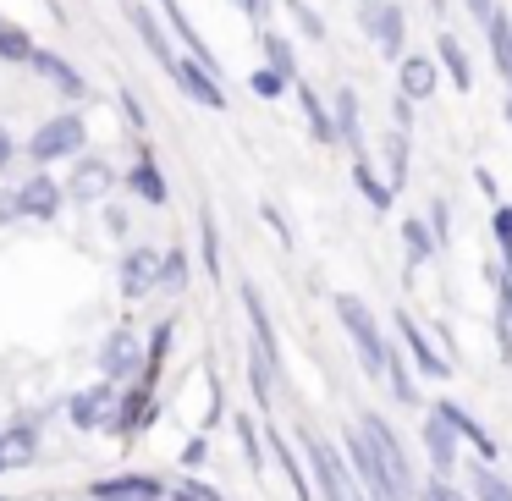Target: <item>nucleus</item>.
<instances>
[{
	"label": "nucleus",
	"instance_id": "nucleus-41",
	"mask_svg": "<svg viewBox=\"0 0 512 501\" xmlns=\"http://www.w3.org/2000/svg\"><path fill=\"white\" fill-rule=\"evenodd\" d=\"M0 34H6V23H0Z\"/></svg>",
	"mask_w": 512,
	"mask_h": 501
},
{
	"label": "nucleus",
	"instance_id": "nucleus-7",
	"mask_svg": "<svg viewBox=\"0 0 512 501\" xmlns=\"http://www.w3.org/2000/svg\"><path fill=\"white\" fill-rule=\"evenodd\" d=\"M166 276V259L160 254H149V248H133V254L122 259V287H127V298H149V287Z\"/></svg>",
	"mask_w": 512,
	"mask_h": 501
},
{
	"label": "nucleus",
	"instance_id": "nucleus-38",
	"mask_svg": "<svg viewBox=\"0 0 512 501\" xmlns=\"http://www.w3.org/2000/svg\"><path fill=\"white\" fill-rule=\"evenodd\" d=\"M6 149H12V144H6V133H0V166H6Z\"/></svg>",
	"mask_w": 512,
	"mask_h": 501
},
{
	"label": "nucleus",
	"instance_id": "nucleus-14",
	"mask_svg": "<svg viewBox=\"0 0 512 501\" xmlns=\"http://www.w3.org/2000/svg\"><path fill=\"white\" fill-rule=\"evenodd\" d=\"M111 402H116L111 386H89L78 402H72V424H78V430H94L100 419H111Z\"/></svg>",
	"mask_w": 512,
	"mask_h": 501
},
{
	"label": "nucleus",
	"instance_id": "nucleus-26",
	"mask_svg": "<svg viewBox=\"0 0 512 501\" xmlns=\"http://www.w3.org/2000/svg\"><path fill=\"white\" fill-rule=\"evenodd\" d=\"M336 127H342V138H353V144H358V100H353V89L336 94Z\"/></svg>",
	"mask_w": 512,
	"mask_h": 501
},
{
	"label": "nucleus",
	"instance_id": "nucleus-10",
	"mask_svg": "<svg viewBox=\"0 0 512 501\" xmlns=\"http://www.w3.org/2000/svg\"><path fill=\"white\" fill-rule=\"evenodd\" d=\"M397 331H402V342H408L413 364H419V369H424V375H430V380H441V375H446V358L435 353L430 342H424V331H419V325H413V314H397Z\"/></svg>",
	"mask_w": 512,
	"mask_h": 501
},
{
	"label": "nucleus",
	"instance_id": "nucleus-35",
	"mask_svg": "<svg viewBox=\"0 0 512 501\" xmlns=\"http://www.w3.org/2000/svg\"><path fill=\"white\" fill-rule=\"evenodd\" d=\"M237 441L248 446V468L259 474V446H254V430H248V419H237Z\"/></svg>",
	"mask_w": 512,
	"mask_h": 501
},
{
	"label": "nucleus",
	"instance_id": "nucleus-18",
	"mask_svg": "<svg viewBox=\"0 0 512 501\" xmlns=\"http://www.w3.org/2000/svg\"><path fill=\"white\" fill-rule=\"evenodd\" d=\"M435 89V67L424 56H413V61H402V94L408 100H424V94Z\"/></svg>",
	"mask_w": 512,
	"mask_h": 501
},
{
	"label": "nucleus",
	"instance_id": "nucleus-27",
	"mask_svg": "<svg viewBox=\"0 0 512 501\" xmlns=\"http://www.w3.org/2000/svg\"><path fill=\"white\" fill-rule=\"evenodd\" d=\"M402 243H408V259H413V265H424V259L435 254V248H430V232H424L419 221H408V226H402Z\"/></svg>",
	"mask_w": 512,
	"mask_h": 501
},
{
	"label": "nucleus",
	"instance_id": "nucleus-34",
	"mask_svg": "<svg viewBox=\"0 0 512 501\" xmlns=\"http://www.w3.org/2000/svg\"><path fill=\"white\" fill-rule=\"evenodd\" d=\"M177 501H221L210 485H199V479H188V485H177Z\"/></svg>",
	"mask_w": 512,
	"mask_h": 501
},
{
	"label": "nucleus",
	"instance_id": "nucleus-30",
	"mask_svg": "<svg viewBox=\"0 0 512 501\" xmlns=\"http://www.w3.org/2000/svg\"><path fill=\"white\" fill-rule=\"evenodd\" d=\"M287 83H292V78H281L276 67H259V72H254V94H265V100H276V94L287 89Z\"/></svg>",
	"mask_w": 512,
	"mask_h": 501
},
{
	"label": "nucleus",
	"instance_id": "nucleus-28",
	"mask_svg": "<svg viewBox=\"0 0 512 501\" xmlns=\"http://www.w3.org/2000/svg\"><path fill=\"white\" fill-rule=\"evenodd\" d=\"M265 56H270V67H276L281 78H292V72H298V67H292V50H287V39H281V34H265Z\"/></svg>",
	"mask_w": 512,
	"mask_h": 501
},
{
	"label": "nucleus",
	"instance_id": "nucleus-20",
	"mask_svg": "<svg viewBox=\"0 0 512 501\" xmlns=\"http://www.w3.org/2000/svg\"><path fill=\"white\" fill-rule=\"evenodd\" d=\"M303 111H309V122H314V138H320V144H336V138H342V127H336V116L320 105V94H309V89H303Z\"/></svg>",
	"mask_w": 512,
	"mask_h": 501
},
{
	"label": "nucleus",
	"instance_id": "nucleus-37",
	"mask_svg": "<svg viewBox=\"0 0 512 501\" xmlns=\"http://www.w3.org/2000/svg\"><path fill=\"white\" fill-rule=\"evenodd\" d=\"M463 6H468V12H474V17H485V23H490V17H496V6H490V0H463Z\"/></svg>",
	"mask_w": 512,
	"mask_h": 501
},
{
	"label": "nucleus",
	"instance_id": "nucleus-29",
	"mask_svg": "<svg viewBox=\"0 0 512 501\" xmlns=\"http://www.w3.org/2000/svg\"><path fill=\"white\" fill-rule=\"evenodd\" d=\"M386 155H391V188H402V177H408V138H391L386 144Z\"/></svg>",
	"mask_w": 512,
	"mask_h": 501
},
{
	"label": "nucleus",
	"instance_id": "nucleus-15",
	"mask_svg": "<svg viewBox=\"0 0 512 501\" xmlns=\"http://www.w3.org/2000/svg\"><path fill=\"white\" fill-rule=\"evenodd\" d=\"M94 496H144V501H155V496H160V479H149V474L100 479V485H94Z\"/></svg>",
	"mask_w": 512,
	"mask_h": 501
},
{
	"label": "nucleus",
	"instance_id": "nucleus-17",
	"mask_svg": "<svg viewBox=\"0 0 512 501\" xmlns=\"http://www.w3.org/2000/svg\"><path fill=\"white\" fill-rule=\"evenodd\" d=\"M28 61H34V67L45 72V78L56 83V89H67V94H83V78H78V72H72V67H67V61H61V56H50V50H34V56H28Z\"/></svg>",
	"mask_w": 512,
	"mask_h": 501
},
{
	"label": "nucleus",
	"instance_id": "nucleus-24",
	"mask_svg": "<svg viewBox=\"0 0 512 501\" xmlns=\"http://www.w3.org/2000/svg\"><path fill=\"white\" fill-rule=\"evenodd\" d=\"M133 188L144 193L149 204H166V182H160V171H155V160H144V166L133 171Z\"/></svg>",
	"mask_w": 512,
	"mask_h": 501
},
{
	"label": "nucleus",
	"instance_id": "nucleus-2",
	"mask_svg": "<svg viewBox=\"0 0 512 501\" xmlns=\"http://www.w3.org/2000/svg\"><path fill=\"white\" fill-rule=\"evenodd\" d=\"M347 452H353V468H358V479H364L369 501H402V496H397V485H391V474H386V457H380L375 435H369L364 424H358V430L347 435Z\"/></svg>",
	"mask_w": 512,
	"mask_h": 501
},
{
	"label": "nucleus",
	"instance_id": "nucleus-13",
	"mask_svg": "<svg viewBox=\"0 0 512 501\" xmlns=\"http://www.w3.org/2000/svg\"><path fill=\"white\" fill-rule=\"evenodd\" d=\"M111 182H116V171L105 166V160H83L78 166V177H72V199H105V193H111Z\"/></svg>",
	"mask_w": 512,
	"mask_h": 501
},
{
	"label": "nucleus",
	"instance_id": "nucleus-9",
	"mask_svg": "<svg viewBox=\"0 0 512 501\" xmlns=\"http://www.w3.org/2000/svg\"><path fill=\"white\" fill-rule=\"evenodd\" d=\"M61 210V188L50 177H28L17 188V215H34V221H50Z\"/></svg>",
	"mask_w": 512,
	"mask_h": 501
},
{
	"label": "nucleus",
	"instance_id": "nucleus-31",
	"mask_svg": "<svg viewBox=\"0 0 512 501\" xmlns=\"http://www.w3.org/2000/svg\"><path fill=\"white\" fill-rule=\"evenodd\" d=\"M419 501H468V496H463V490H452L446 479H430V485L419 490Z\"/></svg>",
	"mask_w": 512,
	"mask_h": 501
},
{
	"label": "nucleus",
	"instance_id": "nucleus-8",
	"mask_svg": "<svg viewBox=\"0 0 512 501\" xmlns=\"http://www.w3.org/2000/svg\"><path fill=\"white\" fill-rule=\"evenodd\" d=\"M138 364H144V342H138L133 331H116L111 342L100 347V369H105V380H116V375H133Z\"/></svg>",
	"mask_w": 512,
	"mask_h": 501
},
{
	"label": "nucleus",
	"instance_id": "nucleus-39",
	"mask_svg": "<svg viewBox=\"0 0 512 501\" xmlns=\"http://www.w3.org/2000/svg\"><path fill=\"white\" fill-rule=\"evenodd\" d=\"M100 501H144V496H100Z\"/></svg>",
	"mask_w": 512,
	"mask_h": 501
},
{
	"label": "nucleus",
	"instance_id": "nucleus-23",
	"mask_svg": "<svg viewBox=\"0 0 512 501\" xmlns=\"http://www.w3.org/2000/svg\"><path fill=\"white\" fill-rule=\"evenodd\" d=\"M490 50H496V67L507 72V83H512V23L507 17H490Z\"/></svg>",
	"mask_w": 512,
	"mask_h": 501
},
{
	"label": "nucleus",
	"instance_id": "nucleus-5",
	"mask_svg": "<svg viewBox=\"0 0 512 501\" xmlns=\"http://www.w3.org/2000/svg\"><path fill=\"white\" fill-rule=\"evenodd\" d=\"M171 78H177V89L193 94L204 111H221V105H226V94L215 89V67H210V61H199V56H193V61H177V67H171Z\"/></svg>",
	"mask_w": 512,
	"mask_h": 501
},
{
	"label": "nucleus",
	"instance_id": "nucleus-11",
	"mask_svg": "<svg viewBox=\"0 0 512 501\" xmlns=\"http://www.w3.org/2000/svg\"><path fill=\"white\" fill-rule=\"evenodd\" d=\"M435 413H441V419L452 424V430L463 435V441H474V452L485 457V463H490V457H496V441H490V430H479V419H474V413H468V408H457V402H441V408H435Z\"/></svg>",
	"mask_w": 512,
	"mask_h": 501
},
{
	"label": "nucleus",
	"instance_id": "nucleus-16",
	"mask_svg": "<svg viewBox=\"0 0 512 501\" xmlns=\"http://www.w3.org/2000/svg\"><path fill=\"white\" fill-rule=\"evenodd\" d=\"M452 424H446L441 419V413H430V424H424V446H430V457H435V468H441V474H446V468H452Z\"/></svg>",
	"mask_w": 512,
	"mask_h": 501
},
{
	"label": "nucleus",
	"instance_id": "nucleus-21",
	"mask_svg": "<svg viewBox=\"0 0 512 501\" xmlns=\"http://www.w3.org/2000/svg\"><path fill=\"white\" fill-rule=\"evenodd\" d=\"M270 452H276V463H281V474H287L292 496H298V501H309V479L298 474V463H292V452H287V441H281V430H270Z\"/></svg>",
	"mask_w": 512,
	"mask_h": 501
},
{
	"label": "nucleus",
	"instance_id": "nucleus-22",
	"mask_svg": "<svg viewBox=\"0 0 512 501\" xmlns=\"http://www.w3.org/2000/svg\"><path fill=\"white\" fill-rule=\"evenodd\" d=\"M435 50H441V61H446V72H452V83H457V89H468V83H474V72H468L463 45H457L452 34H441V45H435Z\"/></svg>",
	"mask_w": 512,
	"mask_h": 501
},
{
	"label": "nucleus",
	"instance_id": "nucleus-40",
	"mask_svg": "<svg viewBox=\"0 0 512 501\" xmlns=\"http://www.w3.org/2000/svg\"><path fill=\"white\" fill-rule=\"evenodd\" d=\"M243 6H248V12H259V0H243Z\"/></svg>",
	"mask_w": 512,
	"mask_h": 501
},
{
	"label": "nucleus",
	"instance_id": "nucleus-19",
	"mask_svg": "<svg viewBox=\"0 0 512 501\" xmlns=\"http://www.w3.org/2000/svg\"><path fill=\"white\" fill-rule=\"evenodd\" d=\"M468 474H474V496H479V501H512V485H507V479H501L490 463H474Z\"/></svg>",
	"mask_w": 512,
	"mask_h": 501
},
{
	"label": "nucleus",
	"instance_id": "nucleus-25",
	"mask_svg": "<svg viewBox=\"0 0 512 501\" xmlns=\"http://www.w3.org/2000/svg\"><path fill=\"white\" fill-rule=\"evenodd\" d=\"M358 188L369 193V204H375V210H391V199H397V188H380L375 177H369V160L358 155Z\"/></svg>",
	"mask_w": 512,
	"mask_h": 501
},
{
	"label": "nucleus",
	"instance_id": "nucleus-3",
	"mask_svg": "<svg viewBox=\"0 0 512 501\" xmlns=\"http://www.w3.org/2000/svg\"><path fill=\"white\" fill-rule=\"evenodd\" d=\"M83 116H56V122H45L34 138H28V155L34 160H61V155H78L83 149Z\"/></svg>",
	"mask_w": 512,
	"mask_h": 501
},
{
	"label": "nucleus",
	"instance_id": "nucleus-4",
	"mask_svg": "<svg viewBox=\"0 0 512 501\" xmlns=\"http://www.w3.org/2000/svg\"><path fill=\"white\" fill-rule=\"evenodd\" d=\"M364 34L375 39L380 56H402V12L391 6V0H364Z\"/></svg>",
	"mask_w": 512,
	"mask_h": 501
},
{
	"label": "nucleus",
	"instance_id": "nucleus-36",
	"mask_svg": "<svg viewBox=\"0 0 512 501\" xmlns=\"http://www.w3.org/2000/svg\"><path fill=\"white\" fill-rule=\"evenodd\" d=\"M160 281H166V287H182V254H166V276Z\"/></svg>",
	"mask_w": 512,
	"mask_h": 501
},
{
	"label": "nucleus",
	"instance_id": "nucleus-33",
	"mask_svg": "<svg viewBox=\"0 0 512 501\" xmlns=\"http://www.w3.org/2000/svg\"><path fill=\"white\" fill-rule=\"evenodd\" d=\"M496 237H501V259L512 270V210H496Z\"/></svg>",
	"mask_w": 512,
	"mask_h": 501
},
{
	"label": "nucleus",
	"instance_id": "nucleus-1",
	"mask_svg": "<svg viewBox=\"0 0 512 501\" xmlns=\"http://www.w3.org/2000/svg\"><path fill=\"white\" fill-rule=\"evenodd\" d=\"M336 314H342V325H347V336H353L364 369H369V375H380V369H386V342H380V325H375V314L364 309V298L342 292V298H336Z\"/></svg>",
	"mask_w": 512,
	"mask_h": 501
},
{
	"label": "nucleus",
	"instance_id": "nucleus-6",
	"mask_svg": "<svg viewBox=\"0 0 512 501\" xmlns=\"http://www.w3.org/2000/svg\"><path fill=\"white\" fill-rule=\"evenodd\" d=\"M364 430L375 435L380 457H386L391 485H397V496H402V501H408V496H413V474H408V457H402V446H397V435H391V424H386V419H375V413H364Z\"/></svg>",
	"mask_w": 512,
	"mask_h": 501
},
{
	"label": "nucleus",
	"instance_id": "nucleus-12",
	"mask_svg": "<svg viewBox=\"0 0 512 501\" xmlns=\"http://www.w3.org/2000/svg\"><path fill=\"white\" fill-rule=\"evenodd\" d=\"M127 17H133V28H138V39H144V50H149V56H155L166 72L177 67V56H171V45H166V34H160V23L144 12V6H138V0H127Z\"/></svg>",
	"mask_w": 512,
	"mask_h": 501
},
{
	"label": "nucleus",
	"instance_id": "nucleus-32",
	"mask_svg": "<svg viewBox=\"0 0 512 501\" xmlns=\"http://www.w3.org/2000/svg\"><path fill=\"white\" fill-rule=\"evenodd\" d=\"M204 270L221 276V254H215V221H210V215H204Z\"/></svg>",
	"mask_w": 512,
	"mask_h": 501
}]
</instances>
